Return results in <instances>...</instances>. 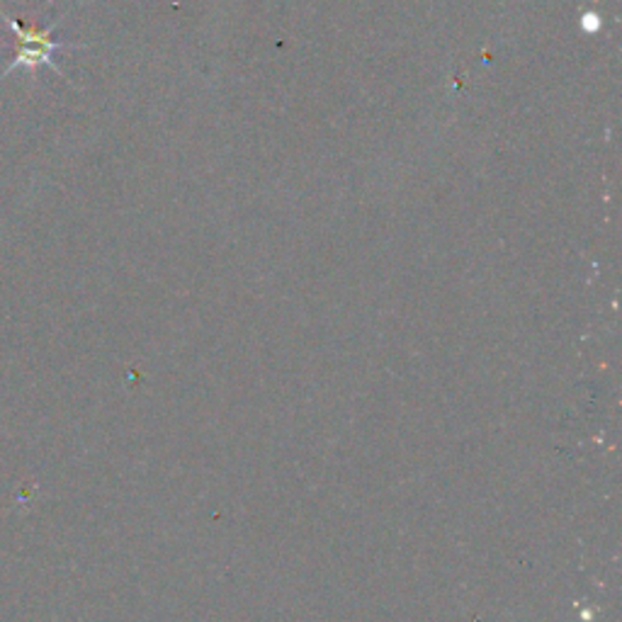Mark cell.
Listing matches in <instances>:
<instances>
[{"mask_svg":"<svg viewBox=\"0 0 622 622\" xmlns=\"http://www.w3.org/2000/svg\"><path fill=\"white\" fill-rule=\"evenodd\" d=\"M0 17H3L5 27L13 29V35H15V56L8 61V66L3 68L0 78H5L10 71H15V68H37V66H49V68H54L56 74H61L59 66L54 64V54L64 52V49H74V47L54 39V29L59 27V23H54L52 27L37 29L33 25H23L17 17H10L3 8H0Z\"/></svg>","mask_w":622,"mask_h":622,"instance_id":"cell-1","label":"cell"}]
</instances>
